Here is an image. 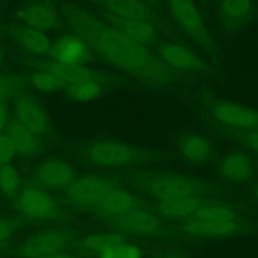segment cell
Wrapping results in <instances>:
<instances>
[{"mask_svg":"<svg viewBox=\"0 0 258 258\" xmlns=\"http://www.w3.org/2000/svg\"><path fill=\"white\" fill-rule=\"evenodd\" d=\"M61 14L74 33L112 67L149 86L166 87L176 83L179 73L164 63L147 46L133 40L107 21L72 3L61 5Z\"/></svg>","mask_w":258,"mask_h":258,"instance_id":"6da1fadb","label":"cell"},{"mask_svg":"<svg viewBox=\"0 0 258 258\" xmlns=\"http://www.w3.org/2000/svg\"><path fill=\"white\" fill-rule=\"evenodd\" d=\"M80 152L90 164L107 168L151 162L161 157L157 151L108 138L88 141L81 146Z\"/></svg>","mask_w":258,"mask_h":258,"instance_id":"7a4b0ae2","label":"cell"},{"mask_svg":"<svg viewBox=\"0 0 258 258\" xmlns=\"http://www.w3.org/2000/svg\"><path fill=\"white\" fill-rule=\"evenodd\" d=\"M169 14L207 60L218 63L220 47L195 0H165Z\"/></svg>","mask_w":258,"mask_h":258,"instance_id":"3957f363","label":"cell"},{"mask_svg":"<svg viewBox=\"0 0 258 258\" xmlns=\"http://www.w3.org/2000/svg\"><path fill=\"white\" fill-rule=\"evenodd\" d=\"M21 63L33 71H44L52 74L60 80L66 87L83 82H98L108 87H124L127 80L112 73L99 71L86 64H67L53 59L42 57L25 56L20 59Z\"/></svg>","mask_w":258,"mask_h":258,"instance_id":"277c9868","label":"cell"},{"mask_svg":"<svg viewBox=\"0 0 258 258\" xmlns=\"http://www.w3.org/2000/svg\"><path fill=\"white\" fill-rule=\"evenodd\" d=\"M207 114L229 133L258 129V110L244 104L207 95L203 98Z\"/></svg>","mask_w":258,"mask_h":258,"instance_id":"5b68a950","label":"cell"},{"mask_svg":"<svg viewBox=\"0 0 258 258\" xmlns=\"http://www.w3.org/2000/svg\"><path fill=\"white\" fill-rule=\"evenodd\" d=\"M140 184L152 198L159 201L197 196L200 182L177 172H158L140 177Z\"/></svg>","mask_w":258,"mask_h":258,"instance_id":"8992f818","label":"cell"},{"mask_svg":"<svg viewBox=\"0 0 258 258\" xmlns=\"http://www.w3.org/2000/svg\"><path fill=\"white\" fill-rule=\"evenodd\" d=\"M256 14L254 0H218L216 22L224 35L234 36L253 21Z\"/></svg>","mask_w":258,"mask_h":258,"instance_id":"52a82bcc","label":"cell"},{"mask_svg":"<svg viewBox=\"0 0 258 258\" xmlns=\"http://www.w3.org/2000/svg\"><path fill=\"white\" fill-rule=\"evenodd\" d=\"M156 54L164 63L179 74L205 75L210 69L205 57L179 42L163 41L157 43Z\"/></svg>","mask_w":258,"mask_h":258,"instance_id":"ba28073f","label":"cell"},{"mask_svg":"<svg viewBox=\"0 0 258 258\" xmlns=\"http://www.w3.org/2000/svg\"><path fill=\"white\" fill-rule=\"evenodd\" d=\"M15 119L39 137L54 135L52 123L41 104L32 96L19 94L14 104Z\"/></svg>","mask_w":258,"mask_h":258,"instance_id":"9c48e42d","label":"cell"},{"mask_svg":"<svg viewBox=\"0 0 258 258\" xmlns=\"http://www.w3.org/2000/svg\"><path fill=\"white\" fill-rule=\"evenodd\" d=\"M115 186L116 182L99 175H86L75 180L67 188L69 200L79 206L96 207Z\"/></svg>","mask_w":258,"mask_h":258,"instance_id":"30bf717a","label":"cell"},{"mask_svg":"<svg viewBox=\"0 0 258 258\" xmlns=\"http://www.w3.org/2000/svg\"><path fill=\"white\" fill-rule=\"evenodd\" d=\"M70 242L69 233L62 230H44L27 238L19 247L18 254L23 258H45L63 251Z\"/></svg>","mask_w":258,"mask_h":258,"instance_id":"8fae6325","label":"cell"},{"mask_svg":"<svg viewBox=\"0 0 258 258\" xmlns=\"http://www.w3.org/2000/svg\"><path fill=\"white\" fill-rule=\"evenodd\" d=\"M109 223L119 232L134 236L150 237L162 232V223L159 218L144 208L111 217Z\"/></svg>","mask_w":258,"mask_h":258,"instance_id":"7c38bea8","label":"cell"},{"mask_svg":"<svg viewBox=\"0 0 258 258\" xmlns=\"http://www.w3.org/2000/svg\"><path fill=\"white\" fill-rule=\"evenodd\" d=\"M16 16L20 23L44 32L61 27L59 13L49 0H29L18 8Z\"/></svg>","mask_w":258,"mask_h":258,"instance_id":"4fadbf2b","label":"cell"},{"mask_svg":"<svg viewBox=\"0 0 258 258\" xmlns=\"http://www.w3.org/2000/svg\"><path fill=\"white\" fill-rule=\"evenodd\" d=\"M18 212L29 219L46 220L57 212L55 201L38 186H28L18 194L16 199Z\"/></svg>","mask_w":258,"mask_h":258,"instance_id":"5bb4252c","label":"cell"},{"mask_svg":"<svg viewBox=\"0 0 258 258\" xmlns=\"http://www.w3.org/2000/svg\"><path fill=\"white\" fill-rule=\"evenodd\" d=\"M9 37L29 56H50L52 42L42 30L30 27L23 23H10L6 26Z\"/></svg>","mask_w":258,"mask_h":258,"instance_id":"9a60e30c","label":"cell"},{"mask_svg":"<svg viewBox=\"0 0 258 258\" xmlns=\"http://www.w3.org/2000/svg\"><path fill=\"white\" fill-rule=\"evenodd\" d=\"M176 146L179 155L194 165H204L211 162L216 153L213 141L207 135L196 131H186L180 134Z\"/></svg>","mask_w":258,"mask_h":258,"instance_id":"2e32d148","label":"cell"},{"mask_svg":"<svg viewBox=\"0 0 258 258\" xmlns=\"http://www.w3.org/2000/svg\"><path fill=\"white\" fill-rule=\"evenodd\" d=\"M50 57L67 64H86L93 57V50L79 35H62L52 42Z\"/></svg>","mask_w":258,"mask_h":258,"instance_id":"e0dca14e","label":"cell"},{"mask_svg":"<svg viewBox=\"0 0 258 258\" xmlns=\"http://www.w3.org/2000/svg\"><path fill=\"white\" fill-rule=\"evenodd\" d=\"M35 178L41 186L50 189H62L75 180V169L61 159H47L37 167Z\"/></svg>","mask_w":258,"mask_h":258,"instance_id":"ac0fdd59","label":"cell"},{"mask_svg":"<svg viewBox=\"0 0 258 258\" xmlns=\"http://www.w3.org/2000/svg\"><path fill=\"white\" fill-rule=\"evenodd\" d=\"M255 166L251 156L243 150L228 152L218 165L220 176L232 183H244L254 174Z\"/></svg>","mask_w":258,"mask_h":258,"instance_id":"d6986e66","label":"cell"},{"mask_svg":"<svg viewBox=\"0 0 258 258\" xmlns=\"http://www.w3.org/2000/svg\"><path fill=\"white\" fill-rule=\"evenodd\" d=\"M105 18L108 23L142 45L148 46L157 42L156 25L151 22L123 18L108 12H106Z\"/></svg>","mask_w":258,"mask_h":258,"instance_id":"ffe728a7","label":"cell"},{"mask_svg":"<svg viewBox=\"0 0 258 258\" xmlns=\"http://www.w3.org/2000/svg\"><path fill=\"white\" fill-rule=\"evenodd\" d=\"M108 13L129 19L143 20L158 24V20L149 4L143 0H92Z\"/></svg>","mask_w":258,"mask_h":258,"instance_id":"44dd1931","label":"cell"},{"mask_svg":"<svg viewBox=\"0 0 258 258\" xmlns=\"http://www.w3.org/2000/svg\"><path fill=\"white\" fill-rule=\"evenodd\" d=\"M143 201L133 192L119 187L112 188L96 206L107 218L115 217L126 212L143 208Z\"/></svg>","mask_w":258,"mask_h":258,"instance_id":"7402d4cb","label":"cell"},{"mask_svg":"<svg viewBox=\"0 0 258 258\" xmlns=\"http://www.w3.org/2000/svg\"><path fill=\"white\" fill-rule=\"evenodd\" d=\"M6 133L10 137L17 154L32 156L38 154L42 149L40 137L27 129L16 119L10 120Z\"/></svg>","mask_w":258,"mask_h":258,"instance_id":"603a6c76","label":"cell"},{"mask_svg":"<svg viewBox=\"0 0 258 258\" xmlns=\"http://www.w3.org/2000/svg\"><path fill=\"white\" fill-rule=\"evenodd\" d=\"M237 227L236 221L227 223H213L192 219L183 225V231L186 234L195 237L216 239L234 235L237 231Z\"/></svg>","mask_w":258,"mask_h":258,"instance_id":"cb8c5ba5","label":"cell"},{"mask_svg":"<svg viewBox=\"0 0 258 258\" xmlns=\"http://www.w3.org/2000/svg\"><path fill=\"white\" fill-rule=\"evenodd\" d=\"M202 204V201L197 196H189L159 201L157 204V211L161 216L167 219L179 220L194 215Z\"/></svg>","mask_w":258,"mask_h":258,"instance_id":"d4e9b609","label":"cell"},{"mask_svg":"<svg viewBox=\"0 0 258 258\" xmlns=\"http://www.w3.org/2000/svg\"><path fill=\"white\" fill-rule=\"evenodd\" d=\"M125 242V237L120 232L95 233L83 237L80 240V247L88 253L99 254L105 248Z\"/></svg>","mask_w":258,"mask_h":258,"instance_id":"484cf974","label":"cell"},{"mask_svg":"<svg viewBox=\"0 0 258 258\" xmlns=\"http://www.w3.org/2000/svg\"><path fill=\"white\" fill-rule=\"evenodd\" d=\"M194 216V219L199 221L213 223L235 222L237 219L235 212L230 207L219 203L202 204Z\"/></svg>","mask_w":258,"mask_h":258,"instance_id":"4316f807","label":"cell"},{"mask_svg":"<svg viewBox=\"0 0 258 258\" xmlns=\"http://www.w3.org/2000/svg\"><path fill=\"white\" fill-rule=\"evenodd\" d=\"M107 87L98 82H83L67 86L68 96L78 102H89L99 98Z\"/></svg>","mask_w":258,"mask_h":258,"instance_id":"83f0119b","label":"cell"},{"mask_svg":"<svg viewBox=\"0 0 258 258\" xmlns=\"http://www.w3.org/2000/svg\"><path fill=\"white\" fill-rule=\"evenodd\" d=\"M27 81L30 86L43 93H54L66 88L60 80L44 71H33L27 76Z\"/></svg>","mask_w":258,"mask_h":258,"instance_id":"f1b7e54d","label":"cell"},{"mask_svg":"<svg viewBox=\"0 0 258 258\" xmlns=\"http://www.w3.org/2000/svg\"><path fill=\"white\" fill-rule=\"evenodd\" d=\"M27 85V77L16 74H0V102H5L9 97L23 93Z\"/></svg>","mask_w":258,"mask_h":258,"instance_id":"f546056e","label":"cell"},{"mask_svg":"<svg viewBox=\"0 0 258 258\" xmlns=\"http://www.w3.org/2000/svg\"><path fill=\"white\" fill-rule=\"evenodd\" d=\"M21 183L17 169L10 163L0 167V190L7 197H15L18 194Z\"/></svg>","mask_w":258,"mask_h":258,"instance_id":"4dcf8cb0","label":"cell"},{"mask_svg":"<svg viewBox=\"0 0 258 258\" xmlns=\"http://www.w3.org/2000/svg\"><path fill=\"white\" fill-rule=\"evenodd\" d=\"M16 154L15 147L7 133L0 134V163L7 164Z\"/></svg>","mask_w":258,"mask_h":258,"instance_id":"1f68e13d","label":"cell"},{"mask_svg":"<svg viewBox=\"0 0 258 258\" xmlns=\"http://www.w3.org/2000/svg\"><path fill=\"white\" fill-rule=\"evenodd\" d=\"M240 133L239 139L254 153L258 155V129L247 132H234Z\"/></svg>","mask_w":258,"mask_h":258,"instance_id":"d6a6232c","label":"cell"},{"mask_svg":"<svg viewBox=\"0 0 258 258\" xmlns=\"http://www.w3.org/2000/svg\"><path fill=\"white\" fill-rule=\"evenodd\" d=\"M124 243L109 246L98 254V258H124Z\"/></svg>","mask_w":258,"mask_h":258,"instance_id":"836d02e7","label":"cell"},{"mask_svg":"<svg viewBox=\"0 0 258 258\" xmlns=\"http://www.w3.org/2000/svg\"><path fill=\"white\" fill-rule=\"evenodd\" d=\"M16 224L13 221L0 218V242L8 240L15 232Z\"/></svg>","mask_w":258,"mask_h":258,"instance_id":"e575fe53","label":"cell"},{"mask_svg":"<svg viewBox=\"0 0 258 258\" xmlns=\"http://www.w3.org/2000/svg\"><path fill=\"white\" fill-rule=\"evenodd\" d=\"M9 113L5 102H0V134L4 133L9 124Z\"/></svg>","mask_w":258,"mask_h":258,"instance_id":"d590c367","label":"cell"},{"mask_svg":"<svg viewBox=\"0 0 258 258\" xmlns=\"http://www.w3.org/2000/svg\"><path fill=\"white\" fill-rule=\"evenodd\" d=\"M124 258H142L141 249L133 244H124Z\"/></svg>","mask_w":258,"mask_h":258,"instance_id":"8d00e7d4","label":"cell"},{"mask_svg":"<svg viewBox=\"0 0 258 258\" xmlns=\"http://www.w3.org/2000/svg\"><path fill=\"white\" fill-rule=\"evenodd\" d=\"M45 258H79V257L76 256V255L73 254V253L61 251V252L52 254V255H50V256H47V257H45Z\"/></svg>","mask_w":258,"mask_h":258,"instance_id":"74e56055","label":"cell"},{"mask_svg":"<svg viewBox=\"0 0 258 258\" xmlns=\"http://www.w3.org/2000/svg\"><path fill=\"white\" fill-rule=\"evenodd\" d=\"M4 58H5V50H4L3 47L0 45V67H1L2 63H3Z\"/></svg>","mask_w":258,"mask_h":258,"instance_id":"f35d334b","label":"cell"},{"mask_svg":"<svg viewBox=\"0 0 258 258\" xmlns=\"http://www.w3.org/2000/svg\"><path fill=\"white\" fill-rule=\"evenodd\" d=\"M143 1H145L147 4H149L151 6H157L160 2V0H143Z\"/></svg>","mask_w":258,"mask_h":258,"instance_id":"ab89813d","label":"cell"},{"mask_svg":"<svg viewBox=\"0 0 258 258\" xmlns=\"http://www.w3.org/2000/svg\"><path fill=\"white\" fill-rule=\"evenodd\" d=\"M253 196L258 201V182L255 184V186L253 188Z\"/></svg>","mask_w":258,"mask_h":258,"instance_id":"60d3db41","label":"cell"},{"mask_svg":"<svg viewBox=\"0 0 258 258\" xmlns=\"http://www.w3.org/2000/svg\"><path fill=\"white\" fill-rule=\"evenodd\" d=\"M1 250H2V242H0V252H1Z\"/></svg>","mask_w":258,"mask_h":258,"instance_id":"b9f144b4","label":"cell"},{"mask_svg":"<svg viewBox=\"0 0 258 258\" xmlns=\"http://www.w3.org/2000/svg\"><path fill=\"white\" fill-rule=\"evenodd\" d=\"M1 165H2V164H1V163H0V167H1Z\"/></svg>","mask_w":258,"mask_h":258,"instance_id":"7bdbcfd3","label":"cell"}]
</instances>
